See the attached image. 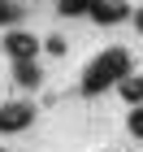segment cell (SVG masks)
<instances>
[{
    "label": "cell",
    "mask_w": 143,
    "mask_h": 152,
    "mask_svg": "<svg viewBox=\"0 0 143 152\" xmlns=\"http://www.w3.org/2000/svg\"><path fill=\"white\" fill-rule=\"evenodd\" d=\"M130 52L126 48H104V52H95L91 61H87V70H83V96H104L108 87H117L126 74H130Z\"/></svg>",
    "instance_id": "cell-1"
},
{
    "label": "cell",
    "mask_w": 143,
    "mask_h": 152,
    "mask_svg": "<svg viewBox=\"0 0 143 152\" xmlns=\"http://www.w3.org/2000/svg\"><path fill=\"white\" fill-rule=\"evenodd\" d=\"M35 126V104L30 100H0V135H22Z\"/></svg>",
    "instance_id": "cell-2"
},
{
    "label": "cell",
    "mask_w": 143,
    "mask_h": 152,
    "mask_svg": "<svg viewBox=\"0 0 143 152\" xmlns=\"http://www.w3.org/2000/svg\"><path fill=\"white\" fill-rule=\"evenodd\" d=\"M0 48L9 52V61H30V57H39V35L35 31H22V26H13V31H4V39H0Z\"/></svg>",
    "instance_id": "cell-3"
},
{
    "label": "cell",
    "mask_w": 143,
    "mask_h": 152,
    "mask_svg": "<svg viewBox=\"0 0 143 152\" xmlns=\"http://www.w3.org/2000/svg\"><path fill=\"white\" fill-rule=\"evenodd\" d=\"M87 18L100 22V26H117V22L130 18V4H126V0H91V4H87Z\"/></svg>",
    "instance_id": "cell-4"
},
{
    "label": "cell",
    "mask_w": 143,
    "mask_h": 152,
    "mask_svg": "<svg viewBox=\"0 0 143 152\" xmlns=\"http://www.w3.org/2000/svg\"><path fill=\"white\" fill-rule=\"evenodd\" d=\"M13 83H17V87H39V83H44L39 57H30V61H13Z\"/></svg>",
    "instance_id": "cell-5"
},
{
    "label": "cell",
    "mask_w": 143,
    "mask_h": 152,
    "mask_svg": "<svg viewBox=\"0 0 143 152\" xmlns=\"http://www.w3.org/2000/svg\"><path fill=\"white\" fill-rule=\"evenodd\" d=\"M117 91H121L126 104H143V70H130L126 78L117 83Z\"/></svg>",
    "instance_id": "cell-6"
},
{
    "label": "cell",
    "mask_w": 143,
    "mask_h": 152,
    "mask_svg": "<svg viewBox=\"0 0 143 152\" xmlns=\"http://www.w3.org/2000/svg\"><path fill=\"white\" fill-rule=\"evenodd\" d=\"M87 4H91V0H57V13L61 18H83Z\"/></svg>",
    "instance_id": "cell-7"
},
{
    "label": "cell",
    "mask_w": 143,
    "mask_h": 152,
    "mask_svg": "<svg viewBox=\"0 0 143 152\" xmlns=\"http://www.w3.org/2000/svg\"><path fill=\"white\" fill-rule=\"evenodd\" d=\"M126 130H130L134 139H143V104H130V113H126Z\"/></svg>",
    "instance_id": "cell-8"
},
{
    "label": "cell",
    "mask_w": 143,
    "mask_h": 152,
    "mask_svg": "<svg viewBox=\"0 0 143 152\" xmlns=\"http://www.w3.org/2000/svg\"><path fill=\"white\" fill-rule=\"evenodd\" d=\"M13 22H17V4L13 0H0V31H9Z\"/></svg>",
    "instance_id": "cell-9"
},
{
    "label": "cell",
    "mask_w": 143,
    "mask_h": 152,
    "mask_svg": "<svg viewBox=\"0 0 143 152\" xmlns=\"http://www.w3.org/2000/svg\"><path fill=\"white\" fill-rule=\"evenodd\" d=\"M44 48H48V52H52V57H61V52H65V39H48Z\"/></svg>",
    "instance_id": "cell-10"
},
{
    "label": "cell",
    "mask_w": 143,
    "mask_h": 152,
    "mask_svg": "<svg viewBox=\"0 0 143 152\" xmlns=\"http://www.w3.org/2000/svg\"><path fill=\"white\" fill-rule=\"evenodd\" d=\"M130 22H134V31H139V35H143V4H139V9L130 13Z\"/></svg>",
    "instance_id": "cell-11"
},
{
    "label": "cell",
    "mask_w": 143,
    "mask_h": 152,
    "mask_svg": "<svg viewBox=\"0 0 143 152\" xmlns=\"http://www.w3.org/2000/svg\"><path fill=\"white\" fill-rule=\"evenodd\" d=\"M0 152H9V148H0Z\"/></svg>",
    "instance_id": "cell-12"
},
{
    "label": "cell",
    "mask_w": 143,
    "mask_h": 152,
    "mask_svg": "<svg viewBox=\"0 0 143 152\" xmlns=\"http://www.w3.org/2000/svg\"><path fill=\"white\" fill-rule=\"evenodd\" d=\"M100 152H108V148H100Z\"/></svg>",
    "instance_id": "cell-13"
}]
</instances>
